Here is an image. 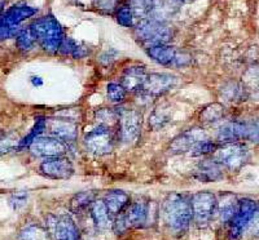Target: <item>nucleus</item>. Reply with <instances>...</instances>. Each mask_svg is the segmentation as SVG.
<instances>
[{
  "label": "nucleus",
  "instance_id": "obj_1",
  "mask_svg": "<svg viewBox=\"0 0 259 240\" xmlns=\"http://www.w3.org/2000/svg\"><path fill=\"white\" fill-rule=\"evenodd\" d=\"M162 218L171 232L183 234L193 218L191 200L183 194H168L162 203Z\"/></svg>",
  "mask_w": 259,
  "mask_h": 240
},
{
  "label": "nucleus",
  "instance_id": "obj_2",
  "mask_svg": "<svg viewBox=\"0 0 259 240\" xmlns=\"http://www.w3.org/2000/svg\"><path fill=\"white\" fill-rule=\"evenodd\" d=\"M32 35L35 38L46 52L56 53L59 52L60 45L65 39L64 30L60 25L59 21L52 15L45 16V17L36 18L29 26Z\"/></svg>",
  "mask_w": 259,
  "mask_h": 240
},
{
  "label": "nucleus",
  "instance_id": "obj_3",
  "mask_svg": "<svg viewBox=\"0 0 259 240\" xmlns=\"http://www.w3.org/2000/svg\"><path fill=\"white\" fill-rule=\"evenodd\" d=\"M171 30L161 21L144 18L135 26V36L147 48L166 44L171 39Z\"/></svg>",
  "mask_w": 259,
  "mask_h": 240
},
{
  "label": "nucleus",
  "instance_id": "obj_4",
  "mask_svg": "<svg viewBox=\"0 0 259 240\" xmlns=\"http://www.w3.org/2000/svg\"><path fill=\"white\" fill-rule=\"evenodd\" d=\"M240 140H247L254 144H259V124L232 122L224 124L219 129V144H236Z\"/></svg>",
  "mask_w": 259,
  "mask_h": 240
},
{
  "label": "nucleus",
  "instance_id": "obj_5",
  "mask_svg": "<svg viewBox=\"0 0 259 240\" xmlns=\"http://www.w3.org/2000/svg\"><path fill=\"white\" fill-rule=\"evenodd\" d=\"M249 150L240 144H224L212 152V160L230 170H239L249 160Z\"/></svg>",
  "mask_w": 259,
  "mask_h": 240
},
{
  "label": "nucleus",
  "instance_id": "obj_6",
  "mask_svg": "<svg viewBox=\"0 0 259 240\" xmlns=\"http://www.w3.org/2000/svg\"><path fill=\"white\" fill-rule=\"evenodd\" d=\"M46 222L48 232L55 240H80L79 230L69 214H48Z\"/></svg>",
  "mask_w": 259,
  "mask_h": 240
},
{
  "label": "nucleus",
  "instance_id": "obj_7",
  "mask_svg": "<svg viewBox=\"0 0 259 240\" xmlns=\"http://www.w3.org/2000/svg\"><path fill=\"white\" fill-rule=\"evenodd\" d=\"M193 220L198 225H206L214 217L215 211L218 208L217 196L209 191H201L194 194L191 199Z\"/></svg>",
  "mask_w": 259,
  "mask_h": 240
},
{
  "label": "nucleus",
  "instance_id": "obj_8",
  "mask_svg": "<svg viewBox=\"0 0 259 240\" xmlns=\"http://www.w3.org/2000/svg\"><path fill=\"white\" fill-rule=\"evenodd\" d=\"M259 209V204L254 200L244 199L239 202L236 213L231 218L230 227V240H239L244 231L246 230L247 225Z\"/></svg>",
  "mask_w": 259,
  "mask_h": 240
},
{
  "label": "nucleus",
  "instance_id": "obj_9",
  "mask_svg": "<svg viewBox=\"0 0 259 240\" xmlns=\"http://www.w3.org/2000/svg\"><path fill=\"white\" fill-rule=\"evenodd\" d=\"M85 150L95 155H106L114 147V137L112 129L97 127L96 129L89 132L83 140Z\"/></svg>",
  "mask_w": 259,
  "mask_h": 240
},
{
  "label": "nucleus",
  "instance_id": "obj_10",
  "mask_svg": "<svg viewBox=\"0 0 259 240\" xmlns=\"http://www.w3.org/2000/svg\"><path fill=\"white\" fill-rule=\"evenodd\" d=\"M118 114H119L118 128H119L121 140L124 144H134L138 141L142 131V114L130 108H122L121 111H118Z\"/></svg>",
  "mask_w": 259,
  "mask_h": 240
},
{
  "label": "nucleus",
  "instance_id": "obj_11",
  "mask_svg": "<svg viewBox=\"0 0 259 240\" xmlns=\"http://www.w3.org/2000/svg\"><path fill=\"white\" fill-rule=\"evenodd\" d=\"M177 83V78L170 74H148L147 79L140 89L142 97L147 100H153L167 93Z\"/></svg>",
  "mask_w": 259,
  "mask_h": 240
},
{
  "label": "nucleus",
  "instance_id": "obj_12",
  "mask_svg": "<svg viewBox=\"0 0 259 240\" xmlns=\"http://www.w3.org/2000/svg\"><path fill=\"white\" fill-rule=\"evenodd\" d=\"M30 151L39 158H56L64 156L68 152V146L64 141L53 136H39L30 145Z\"/></svg>",
  "mask_w": 259,
  "mask_h": 240
},
{
  "label": "nucleus",
  "instance_id": "obj_13",
  "mask_svg": "<svg viewBox=\"0 0 259 240\" xmlns=\"http://www.w3.org/2000/svg\"><path fill=\"white\" fill-rule=\"evenodd\" d=\"M46 129H48L51 136L64 141L65 144L74 142L78 137V123L73 117H66L62 115L51 117L47 119Z\"/></svg>",
  "mask_w": 259,
  "mask_h": 240
},
{
  "label": "nucleus",
  "instance_id": "obj_14",
  "mask_svg": "<svg viewBox=\"0 0 259 240\" xmlns=\"http://www.w3.org/2000/svg\"><path fill=\"white\" fill-rule=\"evenodd\" d=\"M205 140H207L206 132L202 128L194 127V128L187 129L186 132L180 133L171 141L168 151L171 154H186V152L192 151L200 142Z\"/></svg>",
  "mask_w": 259,
  "mask_h": 240
},
{
  "label": "nucleus",
  "instance_id": "obj_15",
  "mask_svg": "<svg viewBox=\"0 0 259 240\" xmlns=\"http://www.w3.org/2000/svg\"><path fill=\"white\" fill-rule=\"evenodd\" d=\"M39 170L48 178L66 179L73 176L74 167L71 164L70 159L64 155L46 159L39 165Z\"/></svg>",
  "mask_w": 259,
  "mask_h": 240
},
{
  "label": "nucleus",
  "instance_id": "obj_16",
  "mask_svg": "<svg viewBox=\"0 0 259 240\" xmlns=\"http://www.w3.org/2000/svg\"><path fill=\"white\" fill-rule=\"evenodd\" d=\"M123 216L130 227H143L149 220V204L144 200H138L128 205Z\"/></svg>",
  "mask_w": 259,
  "mask_h": 240
},
{
  "label": "nucleus",
  "instance_id": "obj_17",
  "mask_svg": "<svg viewBox=\"0 0 259 240\" xmlns=\"http://www.w3.org/2000/svg\"><path fill=\"white\" fill-rule=\"evenodd\" d=\"M147 76L148 74L144 66H130L122 75L121 84L127 92H139L142 89Z\"/></svg>",
  "mask_w": 259,
  "mask_h": 240
},
{
  "label": "nucleus",
  "instance_id": "obj_18",
  "mask_svg": "<svg viewBox=\"0 0 259 240\" xmlns=\"http://www.w3.org/2000/svg\"><path fill=\"white\" fill-rule=\"evenodd\" d=\"M38 13V9L29 6H15L0 16V21L9 26H20L21 22Z\"/></svg>",
  "mask_w": 259,
  "mask_h": 240
},
{
  "label": "nucleus",
  "instance_id": "obj_19",
  "mask_svg": "<svg viewBox=\"0 0 259 240\" xmlns=\"http://www.w3.org/2000/svg\"><path fill=\"white\" fill-rule=\"evenodd\" d=\"M103 200L106 205V209L109 211L112 217H117L122 214L130 205V196L124 191L121 190L109 191Z\"/></svg>",
  "mask_w": 259,
  "mask_h": 240
},
{
  "label": "nucleus",
  "instance_id": "obj_20",
  "mask_svg": "<svg viewBox=\"0 0 259 240\" xmlns=\"http://www.w3.org/2000/svg\"><path fill=\"white\" fill-rule=\"evenodd\" d=\"M180 0H152L149 17L156 21H163L171 17L178 11Z\"/></svg>",
  "mask_w": 259,
  "mask_h": 240
},
{
  "label": "nucleus",
  "instance_id": "obj_21",
  "mask_svg": "<svg viewBox=\"0 0 259 240\" xmlns=\"http://www.w3.org/2000/svg\"><path fill=\"white\" fill-rule=\"evenodd\" d=\"M147 53L150 58L156 61L157 64L162 65V66H170V65H175V62H177L178 50L171 45H154V47L148 48Z\"/></svg>",
  "mask_w": 259,
  "mask_h": 240
},
{
  "label": "nucleus",
  "instance_id": "obj_22",
  "mask_svg": "<svg viewBox=\"0 0 259 240\" xmlns=\"http://www.w3.org/2000/svg\"><path fill=\"white\" fill-rule=\"evenodd\" d=\"M90 211H91V216L95 225L99 228H109L110 226H113L112 214L106 209L104 200H95Z\"/></svg>",
  "mask_w": 259,
  "mask_h": 240
},
{
  "label": "nucleus",
  "instance_id": "obj_23",
  "mask_svg": "<svg viewBox=\"0 0 259 240\" xmlns=\"http://www.w3.org/2000/svg\"><path fill=\"white\" fill-rule=\"evenodd\" d=\"M196 177L202 182H214L222 178L221 165L214 160L201 161L196 169Z\"/></svg>",
  "mask_w": 259,
  "mask_h": 240
},
{
  "label": "nucleus",
  "instance_id": "obj_24",
  "mask_svg": "<svg viewBox=\"0 0 259 240\" xmlns=\"http://www.w3.org/2000/svg\"><path fill=\"white\" fill-rule=\"evenodd\" d=\"M237 205H239L237 198L232 195V194H224L222 196V200L218 203V207L219 212H221V218L223 222H230L233 214L236 213Z\"/></svg>",
  "mask_w": 259,
  "mask_h": 240
},
{
  "label": "nucleus",
  "instance_id": "obj_25",
  "mask_svg": "<svg viewBox=\"0 0 259 240\" xmlns=\"http://www.w3.org/2000/svg\"><path fill=\"white\" fill-rule=\"evenodd\" d=\"M242 87L245 89L246 97L259 94V68L254 66L245 73L242 78Z\"/></svg>",
  "mask_w": 259,
  "mask_h": 240
},
{
  "label": "nucleus",
  "instance_id": "obj_26",
  "mask_svg": "<svg viewBox=\"0 0 259 240\" xmlns=\"http://www.w3.org/2000/svg\"><path fill=\"white\" fill-rule=\"evenodd\" d=\"M95 120L99 127L112 129L119 124V114L113 108H100L95 112Z\"/></svg>",
  "mask_w": 259,
  "mask_h": 240
},
{
  "label": "nucleus",
  "instance_id": "obj_27",
  "mask_svg": "<svg viewBox=\"0 0 259 240\" xmlns=\"http://www.w3.org/2000/svg\"><path fill=\"white\" fill-rule=\"evenodd\" d=\"M95 202L94 193H89V191H83V193H78L70 199V211L73 213H82L85 209L91 208L92 203Z\"/></svg>",
  "mask_w": 259,
  "mask_h": 240
},
{
  "label": "nucleus",
  "instance_id": "obj_28",
  "mask_svg": "<svg viewBox=\"0 0 259 240\" xmlns=\"http://www.w3.org/2000/svg\"><path fill=\"white\" fill-rule=\"evenodd\" d=\"M224 116V107L222 103L214 102L203 107L200 112V120L203 124H214Z\"/></svg>",
  "mask_w": 259,
  "mask_h": 240
},
{
  "label": "nucleus",
  "instance_id": "obj_29",
  "mask_svg": "<svg viewBox=\"0 0 259 240\" xmlns=\"http://www.w3.org/2000/svg\"><path fill=\"white\" fill-rule=\"evenodd\" d=\"M222 96L228 102H235V101H241L244 97H246V93L242 84L237 82H228L222 88Z\"/></svg>",
  "mask_w": 259,
  "mask_h": 240
},
{
  "label": "nucleus",
  "instance_id": "obj_30",
  "mask_svg": "<svg viewBox=\"0 0 259 240\" xmlns=\"http://www.w3.org/2000/svg\"><path fill=\"white\" fill-rule=\"evenodd\" d=\"M21 140L15 132L0 131V156L18 149Z\"/></svg>",
  "mask_w": 259,
  "mask_h": 240
},
{
  "label": "nucleus",
  "instance_id": "obj_31",
  "mask_svg": "<svg viewBox=\"0 0 259 240\" xmlns=\"http://www.w3.org/2000/svg\"><path fill=\"white\" fill-rule=\"evenodd\" d=\"M20 240H50V232L39 225H27L20 232Z\"/></svg>",
  "mask_w": 259,
  "mask_h": 240
},
{
  "label": "nucleus",
  "instance_id": "obj_32",
  "mask_svg": "<svg viewBox=\"0 0 259 240\" xmlns=\"http://www.w3.org/2000/svg\"><path fill=\"white\" fill-rule=\"evenodd\" d=\"M46 124H47V119H46V117H43V116L36 117L35 126L32 127V129L30 131V133L24 138V140H21L18 149H24V147L30 146L32 141L35 140V138H38L43 131H46Z\"/></svg>",
  "mask_w": 259,
  "mask_h": 240
},
{
  "label": "nucleus",
  "instance_id": "obj_33",
  "mask_svg": "<svg viewBox=\"0 0 259 240\" xmlns=\"http://www.w3.org/2000/svg\"><path fill=\"white\" fill-rule=\"evenodd\" d=\"M35 43L36 40L30 29H22L16 36V44L21 50H30L35 45Z\"/></svg>",
  "mask_w": 259,
  "mask_h": 240
},
{
  "label": "nucleus",
  "instance_id": "obj_34",
  "mask_svg": "<svg viewBox=\"0 0 259 240\" xmlns=\"http://www.w3.org/2000/svg\"><path fill=\"white\" fill-rule=\"evenodd\" d=\"M106 94H108V98H109L112 102L114 103H121L123 102L124 98L127 96V91L122 87V84L119 83H110L106 87Z\"/></svg>",
  "mask_w": 259,
  "mask_h": 240
},
{
  "label": "nucleus",
  "instance_id": "obj_35",
  "mask_svg": "<svg viewBox=\"0 0 259 240\" xmlns=\"http://www.w3.org/2000/svg\"><path fill=\"white\" fill-rule=\"evenodd\" d=\"M115 17H117L118 24L122 25V26L124 27L134 26V18H135V16H134L133 9L130 8V7H122V8L118 9Z\"/></svg>",
  "mask_w": 259,
  "mask_h": 240
},
{
  "label": "nucleus",
  "instance_id": "obj_36",
  "mask_svg": "<svg viewBox=\"0 0 259 240\" xmlns=\"http://www.w3.org/2000/svg\"><path fill=\"white\" fill-rule=\"evenodd\" d=\"M218 147H219L218 144L211 142V141H209V140H205V141H202V142H200L197 146L192 150L191 155H193V156L207 155V154H212V152L218 149Z\"/></svg>",
  "mask_w": 259,
  "mask_h": 240
},
{
  "label": "nucleus",
  "instance_id": "obj_37",
  "mask_svg": "<svg viewBox=\"0 0 259 240\" xmlns=\"http://www.w3.org/2000/svg\"><path fill=\"white\" fill-rule=\"evenodd\" d=\"M119 4V0H94V7L101 13L112 15L115 12Z\"/></svg>",
  "mask_w": 259,
  "mask_h": 240
},
{
  "label": "nucleus",
  "instance_id": "obj_38",
  "mask_svg": "<svg viewBox=\"0 0 259 240\" xmlns=\"http://www.w3.org/2000/svg\"><path fill=\"white\" fill-rule=\"evenodd\" d=\"M21 30H22L21 26H9V25L4 24V22L0 21V41L13 38V36H17Z\"/></svg>",
  "mask_w": 259,
  "mask_h": 240
},
{
  "label": "nucleus",
  "instance_id": "obj_39",
  "mask_svg": "<svg viewBox=\"0 0 259 240\" xmlns=\"http://www.w3.org/2000/svg\"><path fill=\"white\" fill-rule=\"evenodd\" d=\"M26 200H27V193H25V191H17V193H15L12 196H11L9 202H11V205H12L13 208L20 209L22 205H25Z\"/></svg>",
  "mask_w": 259,
  "mask_h": 240
},
{
  "label": "nucleus",
  "instance_id": "obj_40",
  "mask_svg": "<svg viewBox=\"0 0 259 240\" xmlns=\"http://www.w3.org/2000/svg\"><path fill=\"white\" fill-rule=\"evenodd\" d=\"M78 43H75V41L73 40V39L70 38H65L64 40H62L61 45H60V49L59 52H61L62 54H73L74 49H75V47H77Z\"/></svg>",
  "mask_w": 259,
  "mask_h": 240
},
{
  "label": "nucleus",
  "instance_id": "obj_41",
  "mask_svg": "<svg viewBox=\"0 0 259 240\" xmlns=\"http://www.w3.org/2000/svg\"><path fill=\"white\" fill-rule=\"evenodd\" d=\"M247 231L250 232L254 236H259V209L255 212L253 218L250 220L249 225H247Z\"/></svg>",
  "mask_w": 259,
  "mask_h": 240
},
{
  "label": "nucleus",
  "instance_id": "obj_42",
  "mask_svg": "<svg viewBox=\"0 0 259 240\" xmlns=\"http://www.w3.org/2000/svg\"><path fill=\"white\" fill-rule=\"evenodd\" d=\"M87 53H89V49H87V48L83 47V45L80 44H77V47L74 49L71 57H74V58H83V57L87 56Z\"/></svg>",
  "mask_w": 259,
  "mask_h": 240
},
{
  "label": "nucleus",
  "instance_id": "obj_43",
  "mask_svg": "<svg viewBox=\"0 0 259 240\" xmlns=\"http://www.w3.org/2000/svg\"><path fill=\"white\" fill-rule=\"evenodd\" d=\"M4 6H6V2H4V0H0V16H2V13H3Z\"/></svg>",
  "mask_w": 259,
  "mask_h": 240
},
{
  "label": "nucleus",
  "instance_id": "obj_44",
  "mask_svg": "<svg viewBox=\"0 0 259 240\" xmlns=\"http://www.w3.org/2000/svg\"><path fill=\"white\" fill-rule=\"evenodd\" d=\"M180 2H182V0H180ZM184 2H192V0H184Z\"/></svg>",
  "mask_w": 259,
  "mask_h": 240
}]
</instances>
